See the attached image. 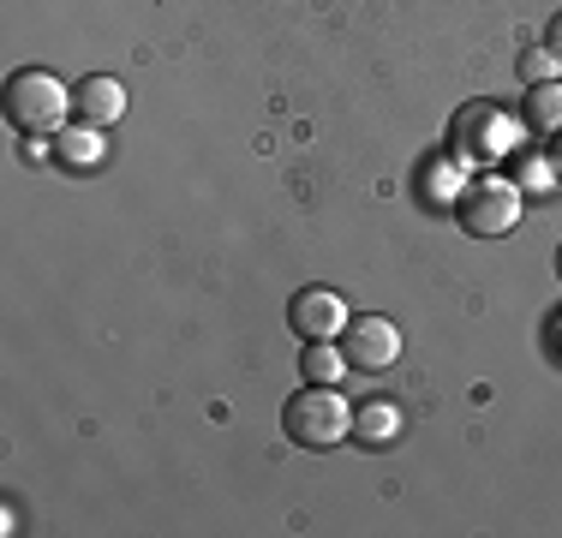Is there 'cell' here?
I'll return each mask as SVG.
<instances>
[{
  "label": "cell",
  "instance_id": "5",
  "mask_svg": "<svg viewBox=\"0 0 562 538\" xmlns=\"http://www.w3.org/2000/svg\"><path fill=\"white\" fill-rule=\"evenodd\" d=\"M341 354H347V366H353V371H390L401 359V329L390 317H347Z\"/></svg>",
  "mask_w": 562,
  "mask_h": 538
},
{
  "label": "cell",
  "instance_id": "16",
  "mask_svg": "<svg viewBox=\"0 0 562 538\" xmlns=\"http://www.w3.org/2000/svg\"><path fill=\"white\" fill-rule=\"evenodd\" d=\"M551 168H557V180H562V132H557V150H551Z\"/></svg>",
  "mask_w": 562,
  "mask_h": 538
},
{
  "label": "cell",
  "instance_id": "11",
  "mask_svg": "<svg viewBox=\"0 0 562 538\" xmlns=\"http://www.w3.org/2000/svg\"><path fill=\"white\" fill-rule=\"evenodd\" d=\"M300 377H305V383H329V389H336L341 377H347V354H341V341H305V354H300Z\"/></svg>",
  "mask_w": 562,
  "mask_h": 538
},
{
  "label": "cell",
  "instance_id": "15",
  "mask_svg": "<svg viewBox=\"0 0 562 538\" xmlns=\"http://www.w3.org/2000/svg\"><path fill=\"white\" fill-rule=\"evenodd\" d=\"M544 48H551L557 60H562V12H557V19H551V36H544Z\"/></svg>",
  "mask_w": 562,
  "mask_h": 538
},
{
  "label": "cell",
  "instance_id": "17",
  "mask_svg": "<svg viewBox=\"0 0 562 538\" xmlns=\"http://www.w3.org/2000/svg\"><path fill=\"white\" fill-rule=\"evenodd\" d=\"M557 269H562V251H557Z\"/></svg>",
  "mask_w": 562,
  "mask_h": 538
},
{
  "label": "cell",
  "instance_id": "2",
  "mask_svg": "<svg viewBox=\"0 0 562 538\" xmlns=\"http://www.w3.org/2000/svg\"><path fill=\"white\" fill-rule=\"evenodd\" d=\"M7 114L19 132L48 138V132H60L66 114H72V90H66L55 72H43V66H24V72L7 78Z\"/></svg>",
  "mask_w": 562,
  "mask_h": 538
},
{
  "label": "cell",
  "instance_id": "1",
  "mask_svg": "<svg viewBox=\"0 0 562 538\" xmlns=\"http://www.w3.org/2000/svg\"><path fill=\"white\" fill-rule=\"evenodd\" d=\"M281 430H288L300 449H336L341 437H353V407L341 401V389L312 383L281 407Z\"/></svg>",
  "mask_w": 562,
  "mask_h": 538
},
{
  "label": "cell",
  "instance_id": "7",
  "mask_svg": "<svg viewBox=\"0 0 562 538\" xmlns=\"http://www.w3.org/2000/svg\"><path fill=\"white\" fill-rule=\"evenodd\" d=\"M72 114L85 120V126H114L120 114H126V85L109 72H90L72 85Z\"/></svg>",
  "mask_w": 562,
  "mask_h": 538
},
{
  "label": "cell",
  "instance_id": "8",
  "mask_svg": "<svg viewBox=\"0 0 562 538\" xmlns=\"http://www.w3.org/2000/svg\"><path fill=\"white\" fill-rule=\"evenodd\" d=\"M473 186V168H467L461 156H431V161H419V192L431 198V204H461V192Z\"/></svg>",
  "mask_w": 562,
  "mask_h": 538
},
{
  "label": "cell",
  "instance_id": "12",
  "mask_svg": "<svg viewBox=\"0 0 562 538\" xmlns=\"http://www.w3.org/2000/svg\"><path fill=\"white\" fill-rule=\"evenodd\" d=\"M55 156L66 161V168H97V161H102V126H85V120L66 126L55 138Z\"/></svg>",
  "mask_w": 562,
  "mask_h": 538
},
{
  "label": "cell",
  "instance_id": "10",
  "mask_svg": "<svg viewBox=\"0 0 562 538\" xmlns=\"http://www.w3.org/2000/svg\"><path fill=\"white\" fill-rule=\"evenodd\" d=\"M353 437L366 442V449H390L401 437V407L395 401H366V407H353Z\"/></svg>",
  "mask_w": 562,
  "mask_h": 538
},
{
  "label": "cell",
  "instance_id": "9",
  "mask_svg": "<svg viewBox=\"0 0 562 538\" xmlns=\"http://www.w3.org/2000/svg\"><path fill=\"white\" fill-rule=\"evenodd\" d=\"M520 126L557 138L562 132V78H544V85L527 90V102H520Z\"/></svg>",
  "mask_w": 562,
  "mask_h": 538
},
{
  "label": "cell",
  "instance_id": "13",
  "mask_svg": "<svg viewBox=\"0 0 562 538\" xmlns=\"http://www.w3.org/2000/svg\"><path fill=\"white\" fill-rule=\"evenodd\" d=\"M515 186H520V192H551V186H557L551 156H520L515 161Z\"/></svg>",
  "mask_w": 562,
  "mask_h": 538
},
{
  "label": "cell",
  "instance_id": "14",
  "mask_svg": "<svg viewBox=\"0 0 562 538\" xmlns=\"http://www.w3.org/2000/svg\"><path fill=\"white\" fill-rule=\"evenodd\" d=\"M520 72H527L532 85H544V78H557V72H562V60H557L551 48H532L527 60H520Z\"/></svg>",
  "mask_w": 562,
  "mask_h": 538
},
{
  "label": "cell",
  "instance_id": "3",
  "mask_svg": "<svg viewBox=\"0 0 562 538\" xmlns=\"http://www.w3.org/2000/svg\"><path fill=\"white\" fill-rule=\"evenodd\" d=\"M449 144L467 168H491V161H508L520 144V126L503 114L497 102H467L461 114L449 120Z\"/></svg>",
  "mask_w": 562,
  "mask_h": 538
},
{
  "label": "cell",
  "instance_id": "4",
  "mask_svg": "<svg viewBox=\"0 0 562 538\" xmlns=\"http://www.w3.org/2000/svg\"><path fill=\"white\" fill-rule=\"evenodd\" d=\"M454 215H461V227L473 239H503V234H515V222H520V186L503 180V173H485V180H473L461 192Z\"/></svg>",
  "mask_w": 562,
  "mask_h": 538
},
{
  "label": "cell",
  "instance_id": "6",
  "mask_svg": "<svg viewBox=\"0 0 562 538\" xmlns=\"http://www.w3.org/2000/svg\"><path fill=\"white\" fill-rule=\"evenodd\" d=\"M288 323H293V335H305V341H341L347 305H341L336 288H300L288 300Z\"/></svg>",
  "mask_w": 562,
  "mask_h": 538
}]
</instances>
